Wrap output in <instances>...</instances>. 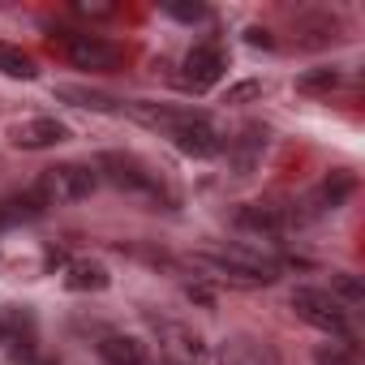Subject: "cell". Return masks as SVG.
<instances>
[{"mask_svg":"<svg viewBox=\"0 0 365 365\" xmlns=\"http://www.w3.org/2000/svg\"><path fill=\"white\" fill-rule=\"evenodd\" d=\"M95 185H99L95 168H86V163H56V168H48L39 176L35 194L43 198V207H56V202H82V198H91Z\"/></svg>","mask_w":365,"mask_h":365,"instance_id":"cell-1","label":"cell"},{"mask_svg":"<svg viewBox=\"0 0 365 365\" xmlns=\"http://www.w3.org/2000/svg\"><path fill=\"white\" fill-rule=\"evenodd\" d=\"M56 43H61V52H65L78 69H91V73H112V69H120V61H125V52H120L112 39H103V35H73V31H61Z\"/></svg>","mask_w":365,"mask_h":365,"instance_id":"cell-2","label":"cell"},{"mask_svg":"<svg viewBox=\"0 0 365 365\" xmlns=\"http://www.w3.org/2000/svg\"><path fill=\"white\" fill-rule=\"evenodd\" d=\"M292 309H297V318H305V322L318 327V331L348 335V314H344V305H339L331 292H322V288H297V292H292Z\"/></svg>","mask_w":365,"mask_h":365,"instance_id":"cell-3","label":"cell"},{"mask_svg":"<svg viewBox=\"0 0 365 365\" xmlns=\"http://www.w3.org/2000/svg\"><path fill=\"white\" fill-rule=\"evenodd\" d=\"M95 176H103L108 185H116V190H125V194H159L155 176H150V172H146V163H138L133 155H116V150L99 155Z\"/></svg>","mask_w":365,"mask_h":365,"instance_id":"cell-4","label":"cell"},{"mask_svg":"<svg viewBox=\"0 0 365 365\" xmlns=\"http://www.w3.org/2000/svg\"><path fill=\"white\" fill-rule=\"evenodd\" d=\"M168 138L176 142V150H185V155H194V159H211V155H220V150H224V142H220L215 125H211L202 112H194L185 125H176Z\"/></svg>","mask_w":365,"mask_h":365,"instance_id":"cell-5","label":"cell"},{"mask_svg":"<svg viewBox=\"0 0 365 365\" xmlns=\"http://www.w3.org/2000/svg\"><path fill=\"white\" fill-rule=\"evenodd\" d=\"M220 73H224V56H220V48L202 43V48H194V52L185 56V73H180V86H185V91H207V86L220 82Z\"/></svg>","mask_w":365,"mask_h":365,"instance_id":"cell-6","label":"cell"},{"mask_svg":"<svg viewBox=\"0 0 365 365\" xmlns=\"http://www.w3.org/2000/svg\"><path fill=\"white\" fill-rule=\"evenodd\" d=\"M65 138H69V129H65L61 120H52V116L22 120V125L9 129V142L22 146V150H48V146H56V142H65Z\"/></svg>","mask_w":365,"mask_h":365,"instance_id":"cell-7","label":"cell"},{"mask_svg":"<svg viewBox=\"0 0 365 365\" xmlns=\"http://www.w3.org/2000/svg\"><path fill=\"white\" fill-rule=\"evenodd\" d=\"M262 150H267V129H262V125H245V129L232 138V146H228V168H232L237 176H250V172L258 168Z\"/></svg>","mask_w":365,"mask_h":365,"instance_id":"cell-8","label":"cell"},{"mask_svg":"<svg viewBox=\"0 0 365 365\" xmlns=\"http://www.w3.org/2000/svg\"><path fill=\"white\" fill-rule=\"evenodd\" d=\"M237 224L245 232H279L292 224V211L288 207H275V202H245L237 211Z\"/></svg>","mask_w":365,"mask_h":365,"instance_id":"cell-9","label":"cell"},{"mask_svg":"<svg viewBox=\"0 0 365 365\" xmlns=\"http://www.w3.org/2000/svg\"><path fill=\"white\" fill-rule=\"evenodd\" d=\"M348 194H352V176H344V172L327 176L322 185H318V190L309 194V202H305L309 211H305L301 220H309V215H322V211H335V207H339V202H344Z\"/></svg>","mask_w":365,"mask_h":365,"instance_id":"cell-10","label":"cell"},{"mask_svg":"<svg viewBox=\"0 0 365 365\" xmlns=\"http://www.w3.org/2000/svg\"><path fill=\"white\" fill-rule=\"evenodd\" d=\"M99 352H103L108 365H146V348L133 335H108L99 344Z\"/></svg>","mask_w":365,"mask_h":365,"instance_id":"cell-11","label":"cell"},{"mask_svg":"<svg viewBox=\"0 0 365 365\" xmlns=\"http://www.w3.org/2000/svg\"><path fill=\"white\" fill-rule=\"evenodd\" d=\"M65 288H69V292H103V288H108V271H103L99 262H69Z\"/></svg>","mask_w":365,"mask_h":365,"instance_id":"cell-12","label":"cell"},{"mask_svg":"<svg viewBox=\"0 0 365 365\" xmlns=\"http://www.w3.org/2000/svg\"><path fill=\"white\" fill-rule=\"evenodd\" d=\"M43 215V198L31 190L22 198H9L5 207H0V228H9V224H26V220H39Z\"/></svg>","mask_w":365,"mask_h":365,"instance_id":"cell-13","label":"cell"},{"mask_svg":"<svg viewBox=\"0 0 365 365\" xmlns=\"http://www.w3.org/2000/svg\"><path fill=\"white\" fill-rule=\"evenodd\" d=\"M65 103H78V108H91V112H120V99L103 95V91H86V86H61L56 91Z\"/></svg>","mask_w":365,"mask_h":365,"instance_id":"cell-14","label":"cell"},{"mask_svg":"<svg viewBox=\"0 0 365 365\" xmlns=\"http://www.w3.org/2000/svg\"><path fill=\"white\" fill-rule=\"evenodd\" d=\"M0 73H9V78H35V61L22 52V48H9V43H0Z\"/></svg>","mask_w":365,"mask_h":365,"instance_id":"cell-15","label":"cell"},{"mask_svg":"<svg viewBox=\"0 0 365 365\" xmlns=\"http://www.w3.org/2000/svg\"><path fill=\"white\" fill-rule=\"evenodd\" d=\"M301 31H305V48H322V43H335L339 39V22L335 18H314V22H301Z\"/></svg>","mask_w":365,"mask_h":365,"instance_id":"cell-16","label":"cell"},{"mask_svg":"<svg viewBox=\"0 0 365 365\" xmlns=\"http://www.w3.org/2000/svg\"><path fill=\"white\" fill-rule=\"evenodd\" d=\"M339 86V69H309V73H301L297 78V91H335Z\"/></svg>","mask_w":365,"mask_h":365,"instance_id":"cell-17","label":"cell"},{"mask_svg":"<svg viewBox=\"0 0 365 365\" xmlns=\"http://www.w3.org/2000/svg\"><path fill=\"white\" fill-rule=\"evenodd\" d=\"M314 365H356V356H352L348 348L331 344V348H318V352H314Z\"/></svg>","mask_w":365,"mask_h":365,"instance_id":"cell-18","label":"cell"},{"mask_svg":"<svg viewBox=\"0 0 365 365\" xmlns=\"http://www.w3.org/2000/svg\"><path fill=\"white\" fill-rule=\"evenodd\" d=\"M331 284L339 288V297H344V301H352V305H356V301H365V288H361V279H356V275H344V271H339Z\"/></svg>","mask_w":365,"mask_h":365,"instance_id":"cell-19","label":"cell"},{"mask_svg":"<svg viewBox=\"0 0 365 365\" xmlns=\"http://www.w3.org/2000/svg\"><path fill=\"white\" fill-rule=\"evenodd\" d=\"M258 95H262V82H241V86L228 91V103H250V99H258Z\"/></svg>","mask_w":365,"mask_h":365,"instance_id":"cell-20","label":"cell"},{"mask_svg":"<svg viewBox=\"0 0 365 365\" xmlns=\"http://www.w3.org/2000/svg\"><path fill=\"white\" fill-rule=\"evenodd\" d=\"M168 14H172L176 22H202V18H207L202 5H168Z\"/></svg>","mask_w":365,"mask_h":365,"instance_id":"cell-21","label":"cell"},{"mask_svg":"<svg viewBox=\"0 0 365 365\" xmlns=\"http://www.w3.org/2000/svg\"><path fill=\"white\" fill-rule=\"evenodd\" d=\"M245 39H250V48H275L271 31H262V26H250V31H245Z\"/></svg>","mask_w":365,"mask_h":365,"instance_id":"cell-22","label":"cell"}]
</instances>
